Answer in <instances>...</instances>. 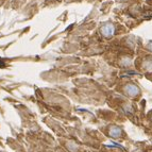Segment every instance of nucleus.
<instances>
[{"mask_svg": "<svg viewBox=\"0 0 152 152\" xmlns=\"http://www.w3.org/2000/svg\"><path fill=\"white\" fill-rule=\"evenodd\" d=\"M101 31H102V34H103L104 36L110 37V36L113 35L114 29H113V27H112L111 25H105V26H103V27H102Z\"/></svg>", "mask_w": 152, "mask_h": 152, "instance_id": "nucleus-3", "label": "nucleus"}, {"mask_svg": "<svg viewBox=\"0 0 152 152\" xmlns=\"http://www.w3.org/2000/svg\"><path fill=\"white\" fill-rule=\"evenodd\" d=\"M124 91H126V94H128L129 96L135 97L140 94V88L135 85V84H128L127 86L124 87Z\"/></svg>", "mask_w": 152, "mask_h": 152, "instance_id": "nucleus-1", "label": "nucleus"}, {"mask_svg": "<svg viewBox=\"0 0 152 152\" xmlns=\"http://www.w3.org/2000/svg\"><path fill=\"white\" fill-rule=\"evenodd\" d=\"M110 136L113 137V138H118L122 135V130L117 126H113L112 128H110Z\"/></svg>", "mask_w": 152, "mask_h": 152, "instance_id": "nucleus-2", "label": "nucleus"}, {"mask_svg": "<svg viewBox=\"0 0 152 152\" xmlns=\"http://www.w3.org/2000/svg\"><path fill=\"white\" fill-rule=\"evenodd\" d=\"M151 119H152V115H151Z\"/></svg>", "mask_w": 152, "mask_h": 152, "instance_id": "nucleus-4", "label": "nucleus"}]
</instances>
